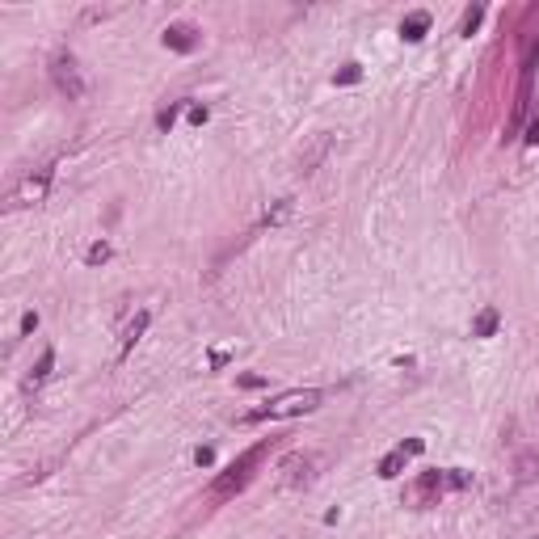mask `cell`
<instances>
[{
  "label": "cell",
  "instance_id": "6da1fadb",
  "mask_svg": "<svg viewBox=\"0 0 539 539\" xmlns=\"http://www.w3.org/2000/svg\"><path fill=\"white\" fill-rule=\"evenodd\" d=\"M320 400H325V392H316V388H295V392H283L274 400H265L261 409H249L240 417V425H253V421H279V417H299V413H316Z\"/></svg>",
  "mask_w": 539,
  "mask_h": 539
},
{
  "label": "cell",
  "instance_id": "7a4b0ae2",
  "mask_svg": "<svg viewBox=\"0 0 539 539\" xmlns=\"http://www.w3.org/2000/svg\"><path fill=\"white\" fill-rule=\"evenodd\" d=\"M265 451H270V443H257V447H249V451H245V455H240V459H236L228 472H220V476H215V484H211V493H206V497H211V502H224V497L240 493L245 484L253 480V468L261 463V455H265Z\"/></svg>",
  "mask_w": 539,
  "mask_h": 539
},
{
  "label": "cell",
  "instance_id": "3957f363",
  "mask_svg": "<svg viewBox=\"0 0 539 539\" xmlns=\"http://www.w3.org/2000/svg\"><path fill=\"white\" fill-rule=\"evenodd\" d=\"M51 80H55V89L68 93L72 101L85 97V76H80V68H76L72 55H55V60H51Z\"/></svg>",
  "mask_w": 539,
  "mask_h": 539
},
{
  "label": "cell",
  "instance_id": "277c9868",
  "mask_svg": "<svg viewBox=\"0 0 539 539\" xmlns=\"http://www.w3.org/2000/svg\"><path fill=\"white\" fill-rule=\"evenodd\" d=\"M46 186H51V169H38V177H26L13 194H9V202L13 206H30V202H42V194H46Z\"/></svg>",
  "mask_w": 539,
  "mask_h": 539
},
{
  "label": "cell",
  "instance_id": "5b68a950",
  "mask_svg": "<svg viewBox=\"0 0 539 539\" xmlns=\"http://www.w3.org/2000/svg\"><path fill=\"white\" fill-rule=\"evenodd\" d=\"M421 451H425V443H421V439H409V443H400L396 451H388V455L380 459V476H384V480H392V476H400V468H405V459H409V455H421Z\"/></svg>",
  "mask_w": 539,
  "mask_h": 539
},
{
  "label": "cell",
  "instance_id": "8992f818",
  "mask_svg": "<svg viewBox=\"0 0 539 539\" xmlns=\"http://www.w3.org/2000/svg\"><path fill=\"white\" fill-rule=\"evenodd\" d=\"M165 46H173V51H194V46H198V30L186 26V21H177V26L165 30Z\"/></svg>",
  "mask_w": 539,
  "mask_h": 539
},
{
  "label": "cell",
  "instance_id": "52a82bcc",
  "mask_svg": "<svg viewBox=\"0 0 539 539\" xmlns=\"http://www.w3.org/2000/svg\"><path fill=\"white\" fill-rule=\"evenodd\" d=\"M308 468H312L308 455H299V451L287 455V459H283V484H308V476H312Z\"/></svg>",
  "mask_w": 539,
  "mask_h": 539
},
{
  "label": "cell",
  "instance_id": "ba28073f",
  "mask_svg": "<svg viewBox=\"0 0 539 539\" xmlns=\"http://www.w3.org/2000/svg\"><path fill=\"white\" fill-rule=\"evenodd\" d=\"M425 30H430V13H425V9H417V13H409V17L400 21V38H405V42H421Z\"/></svg>",
  "mask_w": 539,
  "mask_h": 539
},
{
  "label": "cell",
  "instance_id": "9c48e42d",
  "mask_svg": "<svg viewBox=\"0 0 539 539\" xmlns=\"http://www.w3.org/2000/svg\"><path fill=\"white\" fill-rule=\"evenodd\" d=\"M497 325H502L497 308H480V312H476V320H472V337H493V333H497Z\"/></svg>",
  "mask_w": 539,
  "mask_h": 539
},
{
  "label": "cell",
  "instance_id": "30bf717a",
  "mask_svg": "<svg viewBox=\"0 0 539 539\" xmlns=\"http://www.w3.org/2000/svg\"><path fill=\"white\" fill-rule=\"evenodd\" d=\"M51 366H55V350H42V358H38V366L26 375V392H34V388H42L46 384V375H51Z\"/></svg>",
  "mask_w": 539,
  "mask_h": 539
},
{
  "label": "cell",
  "instance_id": "8fae6325",
  "mask_svg": "<svg viewBox=\"0 0 539 539\" xmlns=\"http://www.w3.org/2000/svg\"><path fill=\"white\" fill-rule=\"evenodd\" d=\"M443 484H447V476H443V472H425V476L417 480V489H413V497H417V502H430V497H434V493L443 489Z\"/></svg>",
  "mask_w": 539,
  "mask_h": 539
},
{
  "label": "cell",
  "instance_id": "7c38bea8",
  "mask_svg": "<svg viewBox=\"0 0 539 539\" xmlns=\"http://www.w3.org/2000/svg\"><path fill=\"white\" fill-rule=\"evenodd\" d=\"M143 329H148V312H135V320H131V325H127V333H123V354L143 337Z\"/></svg>",
  "mask_w": 539,
  "mask_h": 539
},
{
  "label": "cell",
  "instance_id": "4fadbf2b",
  "mask_svg": "<svg viewBox=\"0 0 539 539\" xmlns=\"http://www.w3.org/2000/svg\"><path fill=\"white\" fill-rule=\"evenodd\" d=\"M325 148H329V135H316L312 152H308V156H299V169H303V173H312V169H316V160L325 156Z\"/></svg>",
  "mask_w": 539,
  "mask_h": 539
},
{
  "label": "cell",
  "instance_id": "5bb4252c",
  "mask_svg": "<svg viewBox=\"0 0 539 539\" xmlns=\"http://www.w3.org/2000/svg\"><path fill=\"white\" fill-rule=\"evenodd\" d=\"M291 211H295V202H291V198H279L274 206L265 211V224H287V220H291Z\"/></svg>",
  "mask_w": 539,
  "mask_h": 539
},
{
  "label": "cell",
  "instance_id": "9a60e30c",
  "mask_svg": "<svg viewBox=\"0 0 539 539\" xmlns=\"http://www.w3.org/2000/svg\"><path fill=\"white\" fill-rule=\"evenodd\" d=\"M110 253H114L110 245H105V240H97V245H89V253H85V261H89V265H101V261H110Z\"/></svg>",
  "mask_w": 539,
  "mask_h": 539
},
{
  "label": "cell",
  "instance_id": "2e32d148",
  "mask_svg": "<svg viewBox=\"0 0 539 539\" xmlns=\"http://www.w3.org/2000/svg\"><path fill=\"white\" fill-rule=\"evenodd\" d=\"M333 80H337V85H358V80H362V68H358V64H346Z\"/></svg>",
  "mask_w": 539,
  "mask_h": 539
},
{
  "label": "cell",
  "instance_id": "e0dca14e",
  "mask_svg": "<svg viewBox=\"0 0 539 539\" xmlns=\"http://www.w3.org/2000/svg\"><path fill=\"white\" fill-rule=\"evenodd\" d=\"M480 17H484V9H480V5H472V9L463 13V26H459V30H463V34H472V30L480 26Z\"/></svg>",
  "mask_w": 539,
  "mask_h": 539
},
{
  "label": "cell",
  "instance_id": "ac0fdd59",
  "mask_svg": "<svg viewBox=\"0 0 539 539\" xmlns=\"http://www.w3.org/2000/svg\"><path fill=\"white\" fill-rule=\"evenodd\" d=\"M194 463H198V468H211V463H215V451H211V447H198V451H194Z\"/></svg>",
  "mask_w": 539,
  "mask_h": 539
},
{
  "label": "cell",
  "instance_id": "d6986e66",
  "mask_svg": "<svg viewBox=\"0 0 539 539\" xmlns=\"http://www.w3.org/2000/svg\"><path fill=\"white\" fill-rule=\"evenodd\" d=\"M173 118H177V105H169V110L156 118V123H160V131H169V127H173Z\"/></svg>",
  "mask_w": 539,
  "mask_h": 539
},
{
  "label": "cell",
  "instance_id": "ffe728a7",
  "mask_svg": "<svg viewBox=\"0 0 539 539\" xmlns=\"http://www.w3.org/2000/svg\"><path fill=\"white\" fill-rule=\"evenodd\" d=\"M190 123H194V127L206 123V105H190Z\"/></svg>",
  "mask_w": 539,
  "mask_h": 539
},
{
  "label": "cell",
  "instance_id": "44dd1931",
  "mask_svg": "<svg viewBox=\"0 0 539 539\" xmlns=\"http://www.w3.org/2000/svg\"><path fill=\"white\" fill-rule=\"evenodd\" d=\"M34 329H38V312H26L21 316V333H34Z\"/></svg>",
  "mask_w": 539,
  "mask_h": 539
},
{
  "label": "cell",
  "instance_id": "7402d4cb",
  "mask_svg": "<svg viewBox=\"0 0 539 539\" xmlns=\"http://www.w3.org/2000/svg\"><path fill=\"white\" fill-rule=\"evenodd\" d=\"M527 143H539V118H531V127H527Z\"/></svg>",
  "mask_w": 539,
  "mask_h": 539
}]
</instances>
